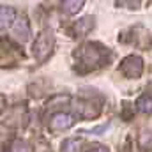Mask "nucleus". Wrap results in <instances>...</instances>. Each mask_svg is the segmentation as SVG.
<instances>
[{
    "instance_id": "1",
    "label": "nucleus",
    "mask_w": 152,
    "mask_h": 152,
    "mask_svg": "<svg viewBox=\"0 0 152 152\" xmlns=\"http://www.w3.org/2000/svg\"><path fill=\"white\" fill-rule=\"evenodd\" d=\"M53 48H55V36H53V30L44 28V30L37 36L36 42H34V48H32V53H34L36 62H37V64H42V62L53 53Z\"/></svg>"
},
{
    "instance_id": "2",
    "label": "nucleus",
    "mask_w": 152,
    "mask_h": 152,
    "mask_svg": "<svg viewBox=\"0 0 152 152\" xmlns=\"http://www.w3.org/2000/svg\"><path fill=\"white\" fill-rule=\"evenodd\" d=\"M76 57L78 60L81 62V66H85L87 69H96L101 66L103 58H104V51L97 46V44H92V42H87L83 44L78 51H76Z\"/></svg>"
},
{
    "instance_id": "3",
    "label": "nucleus",
    "mask_w": 152,
    "mask_h": 152,
    "mask_svg": "<svg viewBox=\"0 0 152 152\" xmlns=\"http://www.w3.org/2000/svg\"><path fill=\"white\" fill-rule=\"evenodd\" d=\"M120 73L129 80H138L143 73V60L138 55H129L120 62Z\"/></svg>"
},
{
    "instance_id": "4",
    "label": "nucleus",
    "mask_w": 152,
    "mask_h": 152,
    "mask_svg": "<svg viewBox=\"0 0 152 152\" xmlns=\"http://www.w3.org/2000/svg\"><path fill=\"white\" fill-rule=\"evenodd\" d=\"M75 117L71 113H64V112H58V113H55L51 118H50V129L51 131H66V129H69V127H73L75 126Z\"/></svg>"
},
{
    "instance_id": "5",
    "label": "nucleus",
    "mask_w": 152,
    "mask_h": 152,
    "mask_svg": "<svg viewBox=\"0 0 152 152\" xmlns=\"http://www.w3.org/2000/svg\"><path fill=\"white\" fill-rule=\"evenodd\" d=\"M25 120H27V110H25L23 104H18V106L11 108V110L7 112V115L4 117V122H7V124L12 126V127H20V126H23Z\"/></svg>"
},
{
    "instance_id": "6",
    "label": "nucleus",
    "mask_w": 152,
    "mask_h": 152,
    "mask_svg": "<svg viewBox=\"0 0 152 152\" xmlns=\"http://www.w3.org/2000/svg\"><path fill=\"white\" fill-rule=\"evenodd\" d=\"M76 112L78 115L81 117V118H96L97 115L101 113V110H99V106L96 104V103H92L90 99H80L78 103H76Z\"/></svg>"
},
{
    "instance_id": "7",
    "label": "nucleus",
    "mask_w": 152,
    "mask_h": 152,
    "mask_svg": "<svg viewBox=\"0 0 152 152\" xmlns=\"http://www.w3.org/2000/svg\"><path fill=\"white\" fill-rule=\"evenodd\" d=\"M11 36L12 39H16L18 42H27L28 39H30V25H28V21L25 20V18H21V20H18L12 27H11Z\"/></svg>"
},
{
    "instance_id": "8",
    "label": "nucleus",
    "mask_w": 152,
    "mask_h": 152,
    "mask_svg": "<svg viewBox=\"0 0 152 152\" xmlns=\"http://www.w3.org/2000/svg\"><path fill=\"white\" fill-rule=\"evenodd\" d=\"M16 23V11L11 5H2L0 7V27L5 30L7 27H12Z\"/></svg>"
},
{
    "instance_id": "9",
    "label": "nucleus",
    "mask_w": 152,
    "mask_h": 152,
    "mask_svg": "<svg viewBox=\"0 0 152 152\" xmlns=\"http://www.w3.org/2000/svg\"><path fill=\"white\" fill-rule=\"evenodd\" d=\"M92 28H94V16H83L75 23V34L78 37L87 36Z\"/></svg>"
},
{
    "instance_id": "10",
    "label": "nucleus",
    "mask_w": 152,
    "mask_h": 152,
    "mask_svg": "<svg viewBox=\"0 0 152 152\" xmlns=\"http://www.w3.org/2000/svg\"><path fill=\"white\" fill-rule=\"evenodd\" d=\"M83 0H66L64 4H62V11L66 12V14H76L81 7H83Z\"/></svg>"
},
{
    "instance_id": "11",
    "label": "nucleus",
    "mask_w": 152,
    "mask_h": 152,
    "mask_svg": "<svg viewBox=\"0 0 152 152\" xmlns=\"http://www.w3.org/2000/svg\"><path fill=\"white\" fill-rule=\"evenodd\" d=\"M80 151H81V143L76 138H67L60 145V152H80Z\"/></svg>"
},
{
    "instance_id": "12",
    "label": "nucleus",
    "mask_w": 152,
    "mask_h": 152,
    "mask_svg": "<svg viewBox=\"0 0 152 152\" xmlns=\"http://www.w3.org/2000/svg\"><path fill=\"white\" fill-rule=\"evenodd\" d=\"M138 145L143 151H152V131H142L138 136Z\"/></svg>"
},
{
    "instance_id": "13",
    "label": "nucleus",
    "mask_w": 152,
    "mask_h": 152,
    "mask_svg": "<svg viewBox=\"0 0 152 152\" xmlns=\"http://www.w3.org/2000/svg\"><path fill=\"white\" fill-rule=\"evenodd\" d=\"M9 152H34V149L25 140H14L9 147Z\"/></svg>"
},
{
    "instance_id": "14",
    "label": "nucleus",
    "mask_w": 152,
    "mask_h": 152,
    "mask_svg": "<svg viewBox=\"0 0 152 152\" xmlns=\"http://www.w3.org/2000/svg\"><path fill=\"white\" fill-rule=\"evenodd\" d=\"M136 106L143 113H152V96H142L136 101Z\"/></svg>"
},
{
    "instance_id": "15",
    "label": "nucleus",
    "mask_w": 152,
    "mask_h": 152,
    "mask_svg": "<svg viewBox=\"0 0 152 152\" xmlns=\"http://www.w3.org/2000/svg\"><path fill=\"white\" fill-rule=\"evenodd\" d=\"M69 101V96H64V94H58V96H53L50 101H48V110H51V108H57L58 104H64V103H67Z\"/></svg>"
},
{
    "instance_id": "16",
    "label": "nucleus",
    "mask_w": 152,
    "mask_h": 152,
    "mask_svg": "<svg viewBox=\"0 0 152 152\" xmlns=\"http://www.w3.org/2000/svg\"><path fill=\"white\" fill-rule=\"evenodd\" d=\"M108 127H110V124H103V126H99V127H94V129H90V131H85V133H90V134H101V133H104Z\"/></svg>"
},
{
    "instance_id": "17",
    "label": "nucleus",
    "mask_w": 152,
    "mask_h": 152,
    "mask_svg": "<svg viewBox=\"0 0 152 152\" xmlns=\"http://www.w3.org/2000/svg\"><path fill=\"white\" fill-rule=\"evenodd\" d=\"M88 152H110L104 145H92L90 149H88Z\"/></svg>"
},
{
    "instance_id": "18",
    "label": "nucleus",
    "mask_w": 152,
    "mask_h": 152,
    "mask_svg": "<svg viewBox=\"0 0 152 152\" xmlns=\"http://www.w3.org/2000/svg\"><path fill=\"white\" fill-rule=\"evenodd\" d=\"M151 85H152V81H151Z\"/></svg>"
}]
</instances>
